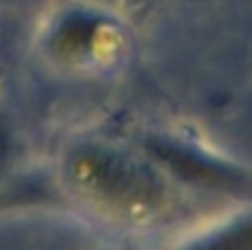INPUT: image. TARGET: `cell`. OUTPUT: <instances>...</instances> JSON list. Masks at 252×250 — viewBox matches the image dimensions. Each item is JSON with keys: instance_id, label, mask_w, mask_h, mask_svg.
<instances>
[{"instance_id": "2", "label": "cell", "mask_w": 252, "mask_h": 250, "mask_svg": "<svg viewBox=\"0 0 252 250\" xmlns=\"http://www.w3.org/2000/svg\"><path fill=\"white\" fill-rule=\"evenodd\" d=\"M122 42L118 22L104 11L69 4L49 16L38 31V49L53 66L84 71L111 60Z\"/></svg>"}, {"instance_id": "1", "label": "cell", "mask_w": 252, "mask_h": 250, "mask_svg": "<svg viewBox=\"0 0 252 250\" xmlns=\"http://www.w3.org/2000/svg\"><path fill=\"white\" fill-rule=\"evenodd\" d=\"M69 195L97 213L126 221H148L175 206L170 177L151 157H137L109 142H75L60 159Z\"/></svg>"}, {"instance_id": "3", "label": "cell", "mask_w": 252, "mask_h": 250, "mask_svg": "<svg viewBox=\"0 0 252 250\" xmlns=\"http://www.w3.org/2000/svg\"><path fill=\"white\" fill-rule=\"evenodd\" d=\"M146 155L166 173L179 182L215 188L221 193H244L252 188V175L239 166L208 155L206 151L192 149L179 140L159 137L146 142Z\"/></svg>"}, {"instance_id": "4", "label": "cell", "mask_w": 252, "mask_h": 250, "mask_svg": "<svg viewBox=\"0 0 252 250\" xmlns=\"http://www.w3.org/2000/svg\"><path fill=\"white\" fill-rule=\"evenodd\" d=\"M188 250H252V215L241 217Z\"/></svg>"}]
</instances>
